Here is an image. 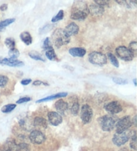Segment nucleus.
I'll use <instances>...</instances> for the list:
<instances>
[{
	"label": "nucleus",
	"mask_w": 137,
	"mask_h": 151,
	"mask_svg": "<svg viewBox=\"0 0 137 151\" xmlns=\"http://www.w3.org/2000/svg\"><path fill=\"white\" fill-rule=\"evenodd\" d=\"M93 115V109L87 104L84 105L81 108L80 118L84 124H88L90 123Z\"/></svg>",
	"instance_id": "obj_8"
},
{
	"label": "nucleus",
	"mask_w": 137,
	"mask_h": 151,
	"mask_svg": "<svg viewBox=\"0 0 137 151\" xmlns=\"http://www.w3.org/2000/svg\"><path fill=\"white\" fill-rule=\"evenodd\" d=\"M53 27H54L53 25L47 24L39 29V33H40V34H45V33H48L49 32H50V30H52V29H53Z\"/></svg>",
	"instance_id": "obj_31"
},
{
	"label": "nucleus",
	"mask_w": 137,
	"mask_h": 151,
	"mask_svg": "<svg viewBox=\"0 0 137 151\" xmlns=\"http://www.w3.org/2000/svg\"><path fill=\"white\" fill-rule=\"evenodd\" d=\"M7 7H8V6H7V4H2L1 6H0V10H1V12H5V11H6V10L7 9Z\"/></svg>",
	"instance_id": "obj_41"
},
{
	"label": "nucleus",
	"mask_w": 137,
	"mask_h": 151,
	"mask_svg": "<svg viewBox=\"0 0 137 151\" xmlns=\"http://www.w3.org/2000/svg\"><path fill=\"white\" fill-rule=\"evenodd\" d=\"M116 54L120 59L125 61H130L134 59V55L129 50L128 48L124 45L118 46L116 48Z\"/></svg>",
	"instance_id": "obj_6"
},
{
	"label": "nucleus",
	"mask_w": 137,
	"mask_h": 151,
	"mask_svg": "<svg viewBox=\"0 0 137 151\" xmlns=\"http://www.w3.org/2000/svg\"><path fill=\"white\" fill-rule=\"evenodd\" d=\"M133 81L134 83V86H136V78H134V79H133Z\"/></svg>",
	"instance_id": "obj_42"
},
{
	"label": "nucleus",
	"mask_w": 137,
	"mask_h": 151,
	"mask_svg": "<svg viewBox=\"0 0 137 151\" xmlns=\"http://www.w3.org/2000/svg\"><path fill=\"white\" fill-rule=\"evenodd\" d=\"M29 138H30V141L36 145L42 144L46 140L45 135L41 131H38V130H34V131H31Z\"/></svg>",
	"instance_id": "obj_9"
},
{
	"label": "nucleus",
	"mask_w": 137,
	"mask_h": 151,
	"mask_svg": "<svg viewBox=\"0 0 137 151\" xmlns=\"http://www.w3.org/2000/svg\"><path fill=\"white\" fill-rule=\"evenodd\" d=\"M130 148L134 150H136V132H134V134H132L131 140L130 143Z\"/></svg>",
	"instance_id": "obj_33"
},
{
	"label": "nucleus",
	"mask_w": 137,
	"mask_h": 151,
	"mask_svg": "<svg viewBox=\"0 0 137 151\" xmlns=\"http://www.w3.org/2000/svg\"><path fill=\"white\" fill-rule=\"evenodd\" d=\"M28 55L30 57V58L34 60H36V61H40L42 62L46 61V58H45L42 54L39 53L38 52H37L36 51H30V53H28Z\"/></svg>",
	"instance_id": "obj_20"
},
{
	"label": "nucleus",
	"mask_w": 137,
	"mask_h": 151,
	"mask_svg": "<svg viewBox=\"0 0 137 151\" xmlns=\"http://www.w3.org/2000/svg\"><path fill=\"white\" fill-rule=\"evenodd\" d=\"M55 107H56L58 113L64 114L65 112L68 111L69 106H68V103L66 102V101L62 99H60L57 101V102L55 103Z\"/></svg>",
	"instance_id": "obj_16"
},
{
	"label": "nucleus",
	"mask_w": 137,
	"mask_h": 151,
	"mask_svg": "<svg viewBox=\"0 0 137 151\" xmlns=\"http://www.w3.org/2000/svg\"><path fill=\"white\" fill-rule=\"evenodd\" d=\"M79 110H80V105H79V103L77 101V99H76V100L74 101V102L72 103V105L70 107L71 113L73 115L76 116L78 114Z\"/></svg>",
	"instance_id": "obj_21"
},
{
	"label": "nucleus",
	"mask_w": 137,
	"mask_h": 151,
	"mask_svg": "<svg viewBox=\"0 0 137 151\" xmlns=\"http://www.w3.org/2000/svg\"><path fill=\"white\" fill-rule=\"evenodd\" d=\"M52 41L57 49H60L62 46L67 45L70 43V37L66 33L64 29L58 28L52 33Z\"/></svg>",
	"instance_id": "obj_2"
},
{
	"label": "nucleus",
	"mask_w": 137,
	"mask_h": 151,
	"mask_svg": "<svg viewBox=\"0 0 137 151\" xmlns=\"http://www.w3.org/2000/svg\"><path fill=\"white\" fill-rule=\"evenodd\" d=\"M88 14V6L86 3L82 1H76L74 3L71 11V19L78 21L84 20Z\"/></svg>",
	"instance_id": "obj_1"
},
{
	"label": "nucleus",
	"mask_w": 137,
	"mask_h": 151,
	"mask_svg": "<svg viewBox=\"0 0 137 151\" xmlns=\"http://www.w3.org/2000/svg\"><path fill=\"white\" fill-rule=\"evenodd\" d=\"M98 123L101 127V129L104 131L109 132L111 131L115 127L117 121L112 116L107 114L99 118Z\"/></svg>",
	"instance_id": "obj_3"
},
{
	"label": "nucleus",
	"mask_w": 137,
	"mask_h": 151,
	"mask_svg": "<svg viewBox=\"0 0 137 151\" xmlns=\"http://www.w3.org/2000/svg\"><path fill=\"white\" fill-rule=\"evenodd\" d=\"M107 57L109 59L110 63H112L113 66H114L117 68L119 67V62H118V59L114 55H113L112 53H107Z\"/></svg>",
	"instance_id": "obj_22"
},
{
	"label": "nucleus",
	"mask_w": 137,
	"mask_h": 151,
	"mask_svg": "<svg viewBox=\"0 0 137 151\" xmlns=\"http://www.w3.org/2000/svg\"><path fill=\"white\" fill-rule=\"evenodd\" d=\"M1 59H2V57H0V65H1Z\"/></svg>",
	"instance_id": "obj_43"
},
{
	"label": "nucleus",
	"mask_w": 137,
	"mask_h": 151,
	"mask_svg": "<svg viewBox=\"0 0 137 151\" xmlns=\"http://www.w3.org/2000/svg\"><path fill=\"white\" fill-rule=\"evenodd\" d=\"M15 107H16L15 104H8V105H5L1 108V112L4 113H9L13 110H14Z\"/></svg>",
	"instance_id": "obj_25"
},
{
	"label": "nucleus",
	"mask_w": 137,
	"mask_h": 151,
	"mask_svg": "<svg viewBox=\"0 0 137 151\" xmlns=\"http://www.w3.org/2000/svg\"><path fill=\"white\" fill-rule=\"evenodd\" d=\"M41 85H44V86H49L48 83L41 81H39V80H36V81H34V83H33V85H34V86H39Z\"/></svg>",
	"instance_id": "obj_39"
},
{
	"label": "nucleus",
	"mask_w": 137,
	"mask_h": 151,
	"mask_svg": "<svg viewBox=\"0 0 137 151\" xmlns=\"http://www.w3.org/2000/svg\"><path fill=\"white\" fill-rule=\"evenodd\" d=\"M64 30L66 32V33L69 37H71V36L72 35H77L79 32L80 29H79V27L76 23L72 22L69 23L67 26H66V27Z\"/></svg>",
	"instance_id": "obj_14"
},
{
	"label": "nucleus",
	"mask_w": 137,
	"mask_h": 151,
	"mask_svg": "<svg viewBox=\"0 0 137 151\" xmlns=\"http://www.w3.org/2000/svg\"><path fill=\"white\" fill-rule=\"evenodd\" d=\"M48 121L53 126H58L59 124L62 123V117L60 114L57 112L50 111L48 113Z\"/></svg>",
	"instance_id": "obj_11"
},
{
	"label": "nucleus",
	"mask_w": 137,
	"mask_h": 151,
	"mask_svg": "<svg viewBox=\"0 0 137 151\" xmlns=\"http://www.w3.org/2000/svg\"><path fill=\"white\" fill-rule=\"evenodd\" d=\"M8 55H9V58L17 59V57L20 56V51L15 48L9 49V51L8 52Z\"/></svg>",
	"instance_id": "obj_28"
},
{
	"label": "nucleus",
	"mask_w": 137,
	"mask_h": 151,
	"mask_svg": "<svg viewBox=\"0 0 137 151\" xmlns=\"http://www.w3.org/2000/svg\"><path fill=\"white\" fill-rule=\"evenodd\" d=\"M15 151H30V148L28 144L22 142L19 145H17Z\"/></svg>",
	"instance_id": "obj_26"
},
{
	"label": "nucleus",
	"mask_w": 137,
	"mask_h": 151,
	"mask_svg": "<svg viewBox=\"0 0 137 151\" xmlns=\"http://www.w3.org/2000/svg\"><path fill=\"white\" fill-rule=\"evenodd\" d=\"M5 45L7 46V48H9V49H14L15 48V40L12 38H6L5 40Z\"/></svg>",
	"instance_id": "obj_30"
},
{
	"label": "nucleus",
	"mask_w": 137,
	"mask_h": 151,
	"mask_svg": "<svg viewBox=\"0 0 137 151\" xmlns=\"http://www.w3.org/2000/svg\"><path fill=\"white\" fill-rule=\"evenodd\" d=\"M133 124V119H131L130 116H124L116 123V131L118 133H120V132L128 131V129L132 127Z\"/></svg>",
	"instance_id": "obj_5"
},
{
	"label": "nucleus",
	"mask_w": 137,
	"mask_h": 151,
	"mask_svg": "<svg viewBox=\"0 0 137 151\" xmlns=\"http://www.w3.org/2000/svg\"><path fill=\"white\" fill-rule=\"evenodd\" d=\"M128 49L132 52V53H134V55H135L136 51H137V43H136V41H132V42H130V44H129Z\"/></svg>",
	"instance_id": "obj_36"
},
{
	"label": "nucleus",
	"mask_w": 137,
	"mask_h": 151,
	"mask_svg": "<svg viewBox=\"0 0 137 151\" xmlns=\"http://www.w3.org/2000/svg\"><path fill=\"white\" fill-rule=\"evenodd\" d=\"M0 39H1V36H0Z\"/></svg>",
	"instance_id": "obj_45"
},
{
	"label": "nucleus",
	"mask_w": 137,
	"mask_h": 151,
	"mask_svg": "<svg viewBox=\"0 0 137 151\" xmlns=\"http://www.w3.org/2000/svg\"><path fill=\"white\" fill-rule=\"evenodd\" d=\"M3 151H11V150H7V149H5L4 150H3Z\"/></svg>",
	"instance_id": "obj_44"
},
{
	"label": "nucleus",
	"mask_w": 137,
	"mask_h": 151,
	"mask_svg": "<svg viewBox=\"0 0 137 151\" xmlns=\"http://www.w3.org/2000/svg\"><path fill=\"white\" fill-rule=\"evenodd\" d=\"M64 13L63 10H60L58 12V13L52 17V23H56L57 22H59V21L63 19V18H64Z\"/></svg>",
	"instance_id": "obj_27"
},
{
	"label": "nucleus",
	"mask_w": 137,
	"mask_h": 151,
	"mask_svg": "<svg viewBox=\"0 0 137 151\" xmlns=\"http://www.w3.org/2000/svg\"><path fill=\"white\" fill-rule=\"evenodd\" d=\"M1 65H7L12 67H19L24 65V63L17 59L11 58H2L1 61Z\"/></svg>",
	"instance_id": "obj_13"
},
{
	"label": "nucleus",
	"mask_w": 137,
	"mask_h": 151,
	"mask_svg": "<svg viewBox=\"0 0 137 151\" xmlns=\"http://www.w3.org/2000/svg\"><path fill=\"white\" fill-rule=\"evenodd\" d=\"M104 109L110 114H117L122 111V107L118 101H112L104 106Z\"/></svg>",
	"instance_id": "obj_10"
},
{
	"label": "nucleus",
	"mask_w": 137,
	"mask_h": 151,
	"mask_svg": "<svg viewBox=\"0 0 137 151\" xmlns=\"http://www.w3.org/2000/svg\"><path fill=\"white\" fill-rule=\"evenodd\" d=\"M131 135V132H128V131H125L120 133L116 132L114 134L112 138V142L117 147H121L122 145H124L125 143L128 141Z\"/></svg>",
	"instance_id": "obj_7"
},
{
	"label": "nucleus",
	"mask_w": 137,
	"mask_h": 151,
	"mask_svg": "<svg viewBox=\"0 0 137 151\" xmlns=\"http://www.w3.org/2000/svg\"><path fill=\"white\" fill-rule=\"evenodd\" d=\"M89 14L94 17H99L104 14V7L96 4H92L88 7Z\"/></svg>",
	"instance_id": "obj_12"
},
{
	"label": "nucleus",
	"mask_w": 137,
	"mask_h": 151,
	"mask_svg": "<svg viewBox=\"0 0 137 151\" xmlns=\"http://www.w3.org/2000/svg\"><path fill=\"white\" fill-rule=\"evenodd\" d=\"M113 82L115 83L116 84L118 85H126L128 84V81L125 79H122V78H119V77H114L112 79Z\"/></svg>",
	"instance_id": "obj_34"
},
{
	"label": "nucleus",
	"mask_w": 137,
	"mask_h": 151,
	"mask_svg": "<svg viewBox=\"0 0 137 151\" xmlns=\"http://www.w3.org/2000/svg\"><path fill=\"white\" fill-rule=\"evenodd\" d=\"M94 3L99 5V6H101L102 7H104V6L109 5L110 1H107V0H95V1H94Z\"/></svg>",
	"instance_id": "obj_37"
},
{
	"label": "nucleus",
	"mask_w": 137,
	"mask_h": 151,
	"mask_svg": "<svg viewBox=\"0 0 137 151\" xmlns=\"http://www.w3.org/2000/svg\"><path fill=\"white\" fill-rule=\"evenodd\" d=\"M17 145L14 141L12 140H9V141L7 142L6 144V149L9 150L11 151H15V148H16Z\"/></svg>",
	"instance_id": "obj_32"
},
{
	"label": "nucleus",
	"mask_w": 137,
	"mask_h": 151,
	"mask_svg": "<svg viewBox=\"0 0 137 151\" xmlns=\"http://www.w3.org/2000/svg\"><path fill=\"white\" fill-rule=\"evenodd\" d=\"M88 61L95 65L102 66L107 63V57L99 51H93L88 55Z\"/></svg>",
	"instance_id": "obj_4"
},
{
	"label": "nucleus",
	"mask_w": 137,
	"mask_h": 151,
	"mask_svg": "<svg viewBox=\"0 0 137 151\" xmlns=\"http://www.w3.org/2000/svg\"><path fill=\"white\" fill-rule=\"evenodd\" d=\"M15 19L14 18H9V19H5L4 21H2V22H0V32L1 30L4 29L7 26H8L10 24H12V23L15 22Z\"/></svg>",
	"instance_id": "obj_23"
},
{
	"label": "nucleus",
	"mask_w": 137,
	"mask_h": 151,
	"mask_svg": "<svg viewBox=\"0 0 137 151\" xmlns=\"http://www.w3.org/2000/svg\"><path fill=\"white\" fill-rule=\"evenodd\" d=\"M42 48H43V49L45 51H48L49 49L53 48V47H52L51 43V41L50 40L49 37H46L44 40L43 45H42Z\"/></svg>",
	"instance_id": "obj_29"
},
{
	"label": "nucleus",
	"mask_w": 137,
	"mask_h": 151,
	"mask_svg": "<svg viewBox=\"0 0 137 151\" xmlns=\"http://www.w3.org/2000/svg\"><path fill=\"white\" fill-rule=\"evenodd\" d=\"M46 56L50 61H54V60L57 59V55L56 53H55L54 48L49 49L48 51H46Z\"/></svg>",
	"instance_id": "obj_24"
},
{
	"label": "nucleus",
	"mask_w": 137,
	"mask_h": 151,
	"mask_svg": "<svg viewBox=\"0 0 137 151\" xmlns=\"http://www.w3.org/2000/svg\"><path fill=\"white\" fill-rule=\"evenodd\" d=\"M69 53L74 57H83L86 53V49L83 47H72L69 49Z\"/></svg>",
	"instance_id": "obj_15"
},
{
	"label": "nucleus",
	"mask_w": 137,
	"mask_h": 151,
	"mask_svg": "<svg viewBox=\"0 0 137 151\" xmlns=\"http://www.w3.org/2000/svg\"><path fill=\"white\" fill-rule=\"evenodd\" d=\"M20 37L26 45H30L32 43V37L28 32H23L20 33Z\"/></svg>",
	"instance_id": "obj_19"
},
{
	"label": "nucleus",
	"mask_w": 137,
	"mask_h": 151,
	"mask_svg": "<svg viewBox=\"0 0 137 151\" xmlns=\"http://www.w3.org/2000/svg\"><path fill=\"white\" fill-rule=\"evenodd\" d=\"M31 100V99L30 97H22V98H20L19 100H17L16 101V103L17 104H22L24 103L29 102V101H30Z\"/></svg>",
	"instance_id": "obj_38"
},
{
	"label": "nucleus",
	"mask_w": 137,
	"mask_h": 151,
	"mask_svg": "<svg viewBox=\"0 0 137 151\" xmlns=\"http://www.w3.org/2000/svg\"><path fill=\"white\" fill-rule=\"evenodd\" d=\"M31 82V79H25L21 81V84L23 85H28L30 84V83Z\"/></svg>",
	"instance_id": "obj_40"
},
{
	"label": "nucleus",
	"mask_w": 137,
	"mask_h": 151,
	"mask_svg": "<svg viewBox=\"0 0 137 151\" xmlns=\"http://www.w3.org/2000/svg\"><path fill=\"white\" fill-rule=\"evenodd\" d=\"M9 81V78L6 75H0V87L6 86Z\"/></svg>",
	"instance_id": "obj_35"
},
{
	"label": "nucleus",
	"mask_w": 137,
	"mask_h": 151,
	"mask_svg": "<svg viewBox=\"0 0 137 151\" xmlns=\"http://www.w3.org/2000/svg\"><path fill=\"white\" fill-rule=\"evenodd\" d=\"M34 125L36 127H39L41 129H46L48 127V123L46 120L43 117H36L34 121Z\"/></svg>",
	"instance_id": "obj_18"
},
{
	"label": "nucleus",
	"mask_w": 137,
	"mask_h": 151,
	"mask_svg": "<svg viewBox=\"0 0 137 151\" xmlns=\"http://www.w3.org/2000/svg\"><path fill=\"white\" fill-rule=\"evenodd\" d=\"M67 95H68V93H66V92L58 93H56V94L52 95H50V96H48V97H45V98H43V99H39V100L36 101V103H43V102H46V101L66 97Z\"/></svg>",
	"instance_id": "obj_17"
}]
</instances>
